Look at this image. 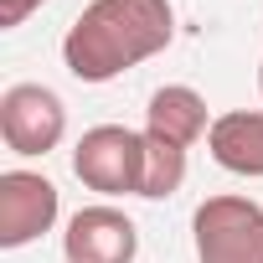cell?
Listing matches in <instances>:
<instances>
[{
	"label": "cell",
	"mask_w": 263,
	"mask_h": 263,
	"mask_svg": "<svg viewBox=\"0 0 263 263\" xmlns=\"http://www.w3.org/2000/svg\"><path fill=\"white\" fill-rule=\"evenodd\" d=\"M72 176L103 196H140V186H145V129L93 124L72 150Z\"/></svg>",
	"instance_id": "2"
},
{
	"label": "cell",
	"mask_w": 263,
	"mask_h": 263,
	"mask_svg": "<svg viewBox=\"0 0 263 263\" xmlns=\"http://www.w3.org/2000/svg\"><path fill=\"white\" fill-rule=\"evenodd\" d=\"M62 253H67V263H135V253H140V227L129 222L119 206L93 201V206H78V212L67 217Z\"/></svg>",
	"instance_id": "6"
},
{
	"label": "cell",
	"mask_w": 263,
	"mask_h": 263,
	"mask_svg": "<svg viewBox=\"0 0 263 263\" xmlns=\"http://www.w3.org/2000/svg\"><path fill=\"white\" fill-rule=\"evenodd\" d=\"M62 212L57 186L42 171H6L0 176V248H26L42 232H52Z\"/></svg>",
	"instance_id": "5"
},
{
	"label": "cell",
	"mask_w": 263,
	"mask_h": 263,
	"mask_svg": "<svg viewBox=\"0 0 263 263\" xmlns=\"http://www.w3.org/2000/svg\"><path fill=\"white\" fill-rule=\"evenodd\" d=\"M67 135V108L47 83H16L0 93V140L11 155H52Z\"/></svg>",
	"instance_id": "4"
},
{
	"label": "cell",
	"mask_w": 263,
	"mask_h": 263,
	"mask_svg": "<svg viewBox=\"0 0 263 263\" xmlns=\"http://www.w3.org/2000/svg\"><path fill=\"white\" fill-rule=\"evenodd\" d=\"M181 181H186V150L145 129V186H140V196L145 201H165V196L181 191Z\"/></svg>",
	"instance_id": "9"
},
{
	"label": "cell",
	"mask_w": 263,
	"mask_h": 263,
	"mask_svg": "<svg viewBox=\"0 0 263 263\" xmlns=\"http://www.w3.org/2000/svg\"><path fill=\"white\" fill-rule=\"evenodd\" d=\"M145 129L181 150H191L201 135H212V114H206V98L186 83H165L150 93V108H145Z\"/></svg>",
	"instance_id": "8"
},
{
	"label": "cell",
	"mask_w": 263,
	"mask_h": 263,
	"mask_svg": "<svg viewBox=\"0 0 263 263\" xmlns=\"http://www.w3.org/2000/svg\"><path fill=\"white\" fill-rule=\"evenodd\" d=\"M196 263H263V206L253 196H206L191 217Z\"/></svg>",
	"instance_id": "3"
},
{
	"label": "cell",
	"mask_w": 263,
	"mask_h": 263,
	"mask_svg": "<svg viewBox=\"0 0 263 263\" xmlns=\"http://www.w3.org/2000/svg\"><path fill=\"white\" fill-rule=\"evenodd\" d=\"M42 6H47V0H0V26L11 31V26H21L31 11H42Z\"/></svg>",
	"instance_id": "10"
},
{
	"label": "cell",
	"mask_w": 263,
	"mask_h": 263,
	"mask_svg": "<svg viewBox=\"0 0 263 263\" xmlns=\"http://www.w3.org/2000/svg\"><path fill=\"white\" fill-rule=\"evenodd\" d=\"M258 93H263V62H258Z\"/></svg>",
	"instance_id": "11"
},
{
	"label": "cell",
	"mask_w": 263,
	"mask_h": 263,
	"mask_svg": "<svg viewBox=\"0 0 263 263\" xmlns=\"http://www.w3.org/2000/svg\"><path fill=\"white\" fill-rule=\"evenodd\" d=\"M206 150H212V160L222 171L258 181L263 176V108L217 114L212 119V135H206Z\"/></svg>",
	"instance_id": "7"
},
{
	"label": "cell",
	"mask_w": 263,
	"mask_h": 263,
	"mask_svg": "<svg viewBox=\"0 0 263 263\" xmlns=\"http://www.w3.org/2000/svg\"><path fill=\"white\" fill-rule=\"evenodd\" d=\"M176 42L171 0H93L62 36V62L78 83H114Z\"/></svg>",
	"instance_id": "1"
}]
</instances>
